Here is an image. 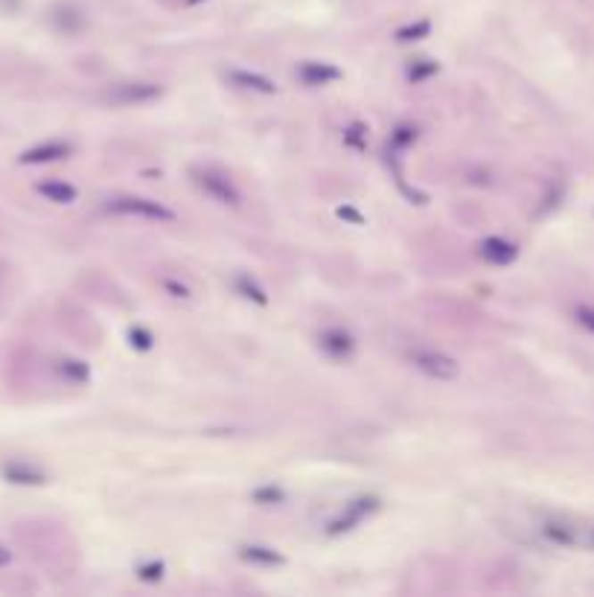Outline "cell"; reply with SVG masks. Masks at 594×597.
Here are the masks:
<instances>
[{
	"label": "cell",
	"mask_w": 594,
	"mask_h": 597,
	"mask_svg": "<svg viewBox=\"0 0 594 597\" xmlns=\"http://www.w3.org/2000/svg\"><path fill=\"white\" fill-rule=\"evenodd\" d=\"M321 347L329 352L333 359H347L350 352H353L356 341L350 338L344 329H326V333L321 336Z\"/></svg>",
	"instance_id": "obj_9"
},
{
	"label": "cell",
	"mask_w": 594,
	"mask_h": 597,
	"mask_svg": "<svg viewBox=\"0 0 594 597\" xmlns=\"http://www.w3.org/2000/svg\"><path fill=\"white\" fill-rule=\"evenodd\" d=\"M9 562H12V554H9V548H4V545H0V568H4V566H9Z\"/></svg>",
	"instance_id": "obj_15"
},
{
	"label": "cell",
	"mask_w": 594,
	"mask_h": 597,
	"mask_svg": "<svg viewBox=\"0 0 594 597\" xmlns=\"http://www.w3.org/2000/svg\"><path fill=\"white\" fill-rule=\"evenodd\" d=\"M373 499H361V502H353V504H347L344 507V513H341L333 525H329V534H341V530H353L361 518H365L370 510H373Z\"/></svg>",
	"instance_id": "obj_7"
},
{
	"label": "cell",
	"mask_w": 594,
	"mask_h": 597,
	"mask_svg": "<svg viewBox=\"0 0 594 597\" xmlns=\"http://www.w3.org/2000/svg\"><path fill=\"white\" fill-rule=\"evenodd\" d=\"M478 257L490 265H510L516 257H519V248H516V242L504 239V236H487L478 245Z\"/></svg>",
	"instance_id": "obj_4"
},
{
	"label": "cell",
	"mask_w": 594,
	"mask_h": 597,
	"mask_svg": "<svg viewBox=\"0 0 594 597\" xmlns=\"http://www.w3.org/2000/svg\"><path fill=\"white\" fill-rule=\"evenodd\" d=\"M105 210L108 213H114V216L143 219V222H175V210H169L167 204H161V202H152V198H143V195L108 198Z\"/></svg>",
	"instance_id": "obj_1"
},
{
	"label": "cell",
	"mask_w": 594,
	"mask_h": 597,
	"mask_svg": "<svg viewBox=\"0 0 594 597\" xmlns=\"http://www.w3.org/2000/svg\"><path fill=\"white\" fill-rule=\"evenodd\" d=\"M408 361L414 370H420L428 379H437V382H452L458 379L460 373V364L458 359H452L449 352L443 350H434V347H414L408 350Z\"/></svg>",
	"instance_id": "obj_2"
},
{
	"label": "cell",
	"mask_w": 594,
	"mask_h": 597,
	"mask_svg": "<svg viewBox=\"0 0 594 597\" xmlns=\"http://www.w3.org/2000/svg\"><path fill=\"white\" fill-rule=\"evenodd\" d=\"M70 154V143H62V140H50V143H41V146H32L21 154V163H53V161H62Z\"/></svg>",
	"instance_id": "obj_6"
},
{
	"label": "cell",
	"mask_w": 594,
	"mask_h": 597,
	"mask_svg": "<svg viewBox=\"0 0 594 597\" xmlns=\"http://www.w3.org/2000/svg\"><path fill=\"white\" fill-rule=\"evenodd\" d=\"M38 193L44 198H50V202H56V204L76 202V187L64 184V181H44V184H38Z\"/></svg>",
	"instance_id": "obj_11"
},
{
	"label": "cell",
	"mask_w": 594,
	"mask_h": 597,
	"mask_svg": "<svg viewBox=\"0 0 594 597\" xmlns=\"http://www.w3.org/2000/svg\"><path fill=\"white\" fill-rule=\"evenodd\" d=\"M297 73H301V79L309 85V87L329 85V82H335L338 76H341V70L333 68V64H326V62H306Z\"/></svg>",
	"instance_id": "obj_8"
},
{
	"label": "cell",
	"mask_w": 594,
	"mask_h": 597,
	"mask_svg": "<svg viewBox=\"0 0 594 597\" xmlns=\"http://www.w3.org/2000/svg\"><path fill=\"white\" fill-rule=\"evenodd\" d=\"M193 175H195L193 181L202 187V190L210 195V198H216L219 204H234L236 207L242 202V193L236 190V184L230 181L225 172L204 167V170H193Z\"/></svg>",
	"instance_id": "obj_3"
},
{
	"label": "cell",
	"mask_w": 594,
	"mask_h": 597,
	"mask_svg": "<svg viewBox=\"0 0 594 597\" xmlns=\"http://www.w3.org/2000/svg\"><path fill=\"white\" fill-rule=\"evenodd\" d=\"M6 478L12 484H41L44 475L32 467H24V463H12V467H6Z\"/></svg>",
	"instance_id": "obj_12"
},
{
	"label": "cell",
	"mask_w": 594,
	"mask_h": 597,
	"mask_svg": "<svg viewBox=\"0 0 594 597\" xmlns=\"http://www.w3.org/2000/svg\"><path fill=\"white\" fill-rule=\"evenodd\" d=\"M108 96L120 105H146L152 99L161 96V87L152 82H128V85H120L117 91Z\"/></svg>",
	"instance_id": "obj_5"
},
{
	"label": "cell",
	"mask_w": 594,
	"mask_h": 597,
	"mask_svg": "<svg viewBox=\"0 0 594 597\" xmlns=\"http://www.w3.org/2000/svg\"><path fill=\"white\" fill-rule=\"evenodd\" d=\"M230 79H234V85L245 87V91H260V94H274V91H277V85H274L271 79H266V76H257V73H248V70L230 73Z\"/></svg>",
	"instance_id": "obj_10"
},
{
	"label": "cell",
	"mask_w": 594,
	"mask_h": 597,
	"mask_svg": "<svg viewBox=\"0 0 594 597\" xmlns=\"http://www.w3.org/2000/svg\"><path fill=\"white\" fill-rule=\"evenodd\" d=\"M428 29H432V24H428V21H420V24L402 27L400 32H396V38H400V41H417V36H425Z\"/></svg>",
	"instance_id": "obj_13"
},
{
	"label": "cell",
	"mask_w": 594,
	"mask_h": 597,
	"mask_svg": "<svg viewBox=\"0 0 594 597\" xmlns=\"http://www.w3.org/2000/svg\"><path fill=\"white\" fill-rule=\"evenodd\" d=\"M577 320L582 327L589 329V333H594V306H577Z\"/></svg>",
	"instance_id": "obj_14"
}]
</instances>
